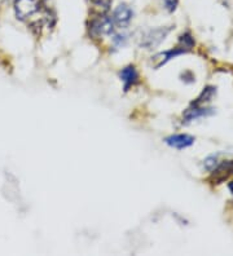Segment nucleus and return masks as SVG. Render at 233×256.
<instances>
[{
    "mask_svg": "<svg viewBox=\"0 0 233 256\" xmlns=\"http://www.w3.org/2000/svg\"><path fill=\"white\" fill-rule=\"evenodd\" d=\"M115 25L112 16L101 13L97 17H93L90 22V34L93 38H100L103 35H113L115 32Z\"/></svg>",
    "mask_w": 233,
    "mask_h": 256,
    "instance_id": "1",
    "label": "nucleus"
},
{
    "mask_svg": "<svg viewBox=\"0 0 233 256\" xmlns=\"http://www.w3.org/2000/svg\"><path fill=\"white\" fill-rule=\"evenodd\" d=\"M172 28L168 26V28H152L149 32H146L145 34L141 36V42H140V46L145 50H154L162 43V42L165 40L167 35L170 34Z\"/></svg>",
    "mask_w": 233,
    "mask_h": 256,
    "instance_id": "2",
    "label": "nucleus"
},
{
    "mask_svg": "<svg viewBox=\"0 0 233 256\" xmlns=\"http://www.w3.org/2000/svg\"><path fill=\"white\" fill-rule=\"evenodd\" d=\"M134 10L126 3H121L119 6H115L114 10H113L112 13V18L113 21H114L115 28H127V26L130 25L131 21L134 20Z\"/></svg>",
    "mask_w": 233,
    "mask_h": 256,
    "instance_id": "3",
    "label": "nucleus"
},
{
    "mask_svg": "<svg viewBox=\"0 0 233 256\" xmlns=\"http://www.w3.org/2000/svg\"><path fill=\"white\" fill-rule=\"evenodd\" d=\"M15 13L17 18L26 20L33 17L41 10L39 0H15Z\"/></svg>",
    "mask_w": 233,
    "mask_h": 256,
    "instance_id": "4",
    "label": "nucleus"
},
{
    "mask_svg": "<svg viewBox=\"0 0 233 256\" xmlns=\"http://www.w3.org/2000/svg\"><path fill=\"white\" fill-rule=\"evenodd\" d=\"M214 112V109L210 108L208 105H201V104H197L193 101L190 104V106L183 112V123H190L193 120H197L199 118H203V116H211Z\"/></svg>",
    "mask_w": 233,
    "mask_h": 256,
    "instance_id": "5",
    "label": "nucleus"
},
{
    "mask_svg": "<svg viewBox=\"0 0 233 256\" xmlns=\"http://www.w3.org/2000/svg\"><path fill=\"white\" fill-rule=\"evenodd\" d=\"M186 52H188V50H184L183 47H180V46L177 44L176 47L172 48V50H165V52H161V54H155L154 57H152L153 66H154L155 70H158L159 68H162L163 65H166L168 61H171V60L175 58V57L180 56V54H186Z\"/></svg>",
    "mask_w": 233,
    "mask_h": 256,
    "instance_id": "6",
    "label": "nucleus"
},
{
    "mask_svg": "<svg viewBox=\"0 0 233 256\" xmlns=\"http://www.w3.org/2000/svg\"><path fill=\"white\" fill-rule=\"evenodd\" d=\"M196 138H193L192 134H171L168 138H165V142L168 146L174 148L177 150H183L186 148L192 146L194 144Z\"/></svg>",
    "mask_w": 233,
    "mask_h": 256,
    "instance_id": "7",
    "label": "nucleus"
},
{
    "mask_svg": "<svg viewBox=\"0 0 233 256\" xmlns=\"http://www.w3.org/2000/svg\"><path fill=\"white\" fill-rule=\"evenodd\" d=\"M119 78L123 83V90L127 92L131 87H134L139 82V72L134 65H128L119 72Z\"/></svg>",
    "mask_w": 233,
    "mask_h": 256,
    "instance_id": "8",
    "label": "nucleus"
},
{
    "mask_svg": "<svg viewBox=\"0 0 233 256\" xmlns=\"http://www.w3.org/2000/svg\"><path fill=\"white\" fill-rule=\"evenodd\" d=\"M212 172H214L216 182H223L224 178H227L229 175H233V160H227V162L217 164L212 170Z\"/></svg>",
    "mask_w": 233,
    "mask_h": 256,
    "instance_id": "9",
    "label": "nucleus"
},
{
    "mask_svg": "<svg viewBox=\"0 0 233 256\" xmlns=\"http://www.w3.org/2000/svg\"><path fill=\"white\" fill-rule=\"evenodd\" d=\"M112 36H113V39H112L113 47H114L115 50H119V48L124 47L128 40V35L124 34V32H117V34L114 32Z\"/></svg>",
    "mask_w": 233,
    "mask_h": 256,
    "instance_id": "10",
    "label": "nucleus"
},
{
    "mask_svg": "<svg viewBox=\"0 0 233 256\" xmlns=\"http://www.w3.org/2000/svg\"><path fill=\"white\" fill-rule=\"evenodd\" d=\"M179 46L183 47L184 50H188V52L194 47V39H193V36L190 35V32H184V34L181 35L180 39H179Z\"/></svg>",
    "mask_w": 233,
    "mask_h": 256,
    "instance_id": "11",
    "label": "nucleus"
},
{
    "mask_svg": "<svg viewBox=\"0 0 233 256\" xmlns=\"http://www.w3.org/2000/svg\"><path fill=\"white\" fill-rule=\"evenodd\" d=\"M219 164L217 163V156H208L205 160H203V167H205L207 171H212V170Z\"/></svg>",
    "mask_w": 233,
    "mask_h": 256,
    "instance_id": "12",
    "label": "nucleus"
},
{
    "mask_svg": "<svg viewBox=\"0 0 233 256\" xmlns=\"http://www.w3.org/2000/svg\"><path fill=\"white\" fill-rule=\"evenodd\" d=\"M162 3H163V8L168 13H174L177 8L179 0H162Z\"/></svg>",
    "mask_w": 233,
    "mask_h": 256,
    "instance_id": "13",
    "label": "nucleus"
},
{
    "mask_svg": "<svg viewBox=\"0 0 233 256\" xmlns=\"http://www.w3.org/2000/svg\"><path fill=\"white\" fill-rule=\"evenodd\" d=\"M181 78H183L181 80H183L184 83H188V84H189V83H193V82L196 80L194 75H193L190 72H185L184 74H181Z\"/></svg>",
    "mask_w": 233,
    "mask_h": 256,
    "instance_id": "14",
    "label": "nucleus"
},
{
    "mask_svg": "<svg viewBox=\"0 0 233 256\" xmlns=\"http://www.w3.org/2000/svg\"><path fill=\"white\" fill-rule=\"evenodd\" d=\"M228 186H229V189H230V192H232V194H233V182H230L229 185H228Z\"/></svg>",
    "mask_w": 233,
    "mask_h": 256,
    "instance_id": "15",
    "label": "nucleus"
}]
</instances>
